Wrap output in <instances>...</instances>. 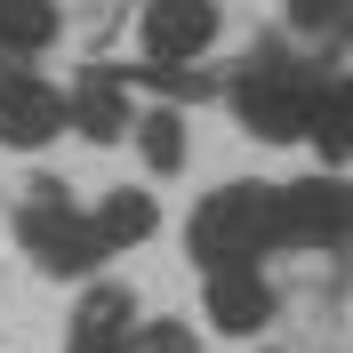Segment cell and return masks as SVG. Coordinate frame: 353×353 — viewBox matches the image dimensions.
<instances>
[{
    "label": "cell",
    "mask_w": 353,
    "mask_h": 353,
    "mask_svg": "<svg viewBox=\"0 0 353 353\" xmlns=\"http://www.w3.org/2000/svg\"><path fill=\"white\" fill-rule=\"evenodd\" d=\"M321 81H330V72L313 65V57L265 41V48H249L241 72L225 81V105H233V121H241L249 137H265V145H297V137L313 129V97H321Z\"/></svg>",
    "instance_id": "cell-1"
},
{
    "label": "cell",
    "mask_w": 353,
    "mask_h": 353,
    "mask_svg": "<svg viewBox=\"0 0 353 353\" xmlns=\"http://www.w3.org/2000/svg\"><path fill=\"white\" fill-rule=\"evenodd\" d=\"M185 249H193L201 273L217 265H265L273 249H289V193L281 185H217V193L193 209L185 225Z\"/></svg>",
    "instance_id": "cell-2"
},
{
    "label": "cell",
    "mask_w": 353,
    "mask_h": 353,
    "mask_svg": "<svg viewBox=\"0 0 353 353\" xmlns=\"http://www.w3.org/2000/svg\"><path fill=\"white\" fill-rule=\"evenodd\" d=\"M17 241L32 249V265H41L48 281H81V273H97V265L112 257L97 209H81L57 176H32L17 193Z\"/></svg>",
    "instance_id": "cell-3"
},
{
    "label": "cell",
    "mask_w": 353,
    "mask_h": 353,
    "mask_svg": "<svg viewBox=\"0 0 353 353\" xmlns=\"http://www.w3.org/2000/svg\"><path fill=\"white\" fill-rule=\"evenodd\" d=\"M57 129H72V97H57L41 72H24V57H8L0 65V145L41 153V145H57Z\"/></svg>",
    "instance_id": "cell-4"
},
{
    "label": "cell",
    "mask_w": 353,
    "mask_h": 353,
    "mask_svg": "<svg viewBox=\"0 0 353 353\" xmlns=\"http://www.w3.org/2000/svg\"><path fill=\"white\" fill-rule=\"evenodd\" d=\"M217 32H225L217 0H145V17H137L145 65H201L217 48Z\"/></svg>",
    "instance_id": "cell-5"
},
{
    "label": "cell",
    "mask_w": 353,
    "mask_h": 353,
    "mask_svg": "<svg viewBox=\"0 0 353 353\" xmlns=\"http://www.w3.org/2000/svg\"><path fill=\"white\" fill-rule=\"evenodd\" d=\"M289 193V249H345L353 241V176H297Z\"/></svg>",
    "instance_id": "cell-6"
},
{
    "label": "cell",
    "mask_w": 353,
    "mask_h": 353,
    "mask_svg": "<svg viewBox=\"0 0 353 353\" xmlns=\"http://www.w3.org/2000/svg\"><path fill=\"white\" fill-rule=\"evenodd\" d=\"M201 313H209V330H225V337H257V330H273L281 297L265 281V265H217L209 289H201Z\"/></svg>",
    "instance_id": "cell-7"
},
{
    "label": "cell",
    "mask_w": 353,
    "mask_h": 353,
    "mask_svg": "<svg viewBox=\"0 0 353 353\" xmlns=\"http://www.w3.org/2000/svg\"><path fill=\"white\" fill-rule=\"evenodd\" d=\"M137 337H145V321H137V297H129L121 281H97V289L81 297V313H72L65 353H145Z\"/></svg>",
    "instance_id": "cell-8"
},
{
    "label": "cell",
    "mask_w": 353,
    "mask_h": 353,
    "mask_svg": "<svg viewBox=\"0 0 353 353\" xmlns=\"http://www.w3.org/2000/svg\"><path fill=\"white\" fill-rule=\"evenodd\" d=\"M72 137H88V145H121V137H137L129 72H121V65H88L81 81H72Z\"/></svg>",
    "instance_id": "cell-9"
},
{
    "label": "cell",
    "mask_w": 353,
    "mask_h": 353,
    "mask_svg": "<svg viewBox=\"0 0 353 353\" xmlns=\"http://www.w3.org/2000/svg\"><path fill=\"white\" fill-rule=\"evenodd\" d=\"M313 153L330 161H353V72H330V81H321V97H313Z\"/></svg>",
    "instance_id": "cell-10"
},
{
    "label": "cell",
    "mask_w": 353,
    "mask_h": 353,
    "mask_svg": "<svg viewBox=\"0 0 353 353\" xmlns=\"http://www.w3.org/2000/svg\"><path fill=\"white\" fill-rule=\"evenodd\" d=\"M65 32V8L57 0H0V57H41Z\"/></svg>",
    "instance_id": "cell-11"
},
{
    "label": "cell",
    "mask_w": 353,
    "mask_h": 353,
    "mask_svg": "<svg viewBox=\"0 0 353 353\" xmlns=\"http://www.w3.org/2000/svg\"><path fill=\"white\" fill-rule=\"evenodd\" d=\"M97 225H105V241H112V249H137V241H153L161 209H153V193H137V185H112V193L97 201Z\"/></svg>",
    "instance_id": "cell-12"
},
{
    "label": "cell",
    "mask_w": 353,
    "mask_h": 353,
    "mask_svg": "<svg viewBox=\"0 0 353 353\" xmlns=\"http://www.w3.org/2000/svg\"><path fill=\"white\" fill-rule=\"evenodd\" d=\"M137 153H145V169H153V176H176V169H185V153H193V145H185V112H176V105L137 112Z\"/></svg>",
    "instance_id": "cell-13"
},
{
    "label": "cell",
    "mask_w": 353,
    "mask_h": 353,
    "mask_svg": "<svg viewBox=\"0 0 353 353\" xmlns=\"http://www.w3.org/2000/svg\"><path fill=\"white\" fill-rule=\"evenodd\" d=\"M281 8H289V32H305V41H330L353 17V0H281Z\"/></svg>",
    "instance_id": "cell-14"
},
{
    "label": "cell",
    "mask_w": 353,
    "mask_h": 353,
    "mask_svg": "<svg viewBox=\"0 0 353 353\" xmlns=\"http://www.w3.org/2000/svg\"><path fill=\"white\" fill-rule=\"evenodd\" d=\"M137 345H145V353H201L185 321H145V337H137Z\"/></svg>",
    "instance_id": "cell-15"
},
{
    "label": "cell",
    "mask_w": 353,
    "mask_h": 353,
    "mask_svg": "<svg viewBox=\"0 0 353 353\" xmlns=\"http://www.w3.org/2000/svg\"><path fill=\"white\" fill-rule=\"evenodd\" d=\"M345 41H353V17H345Z\"/></svg>",
    "instance_id": "cell-16"
}]
</instances>
